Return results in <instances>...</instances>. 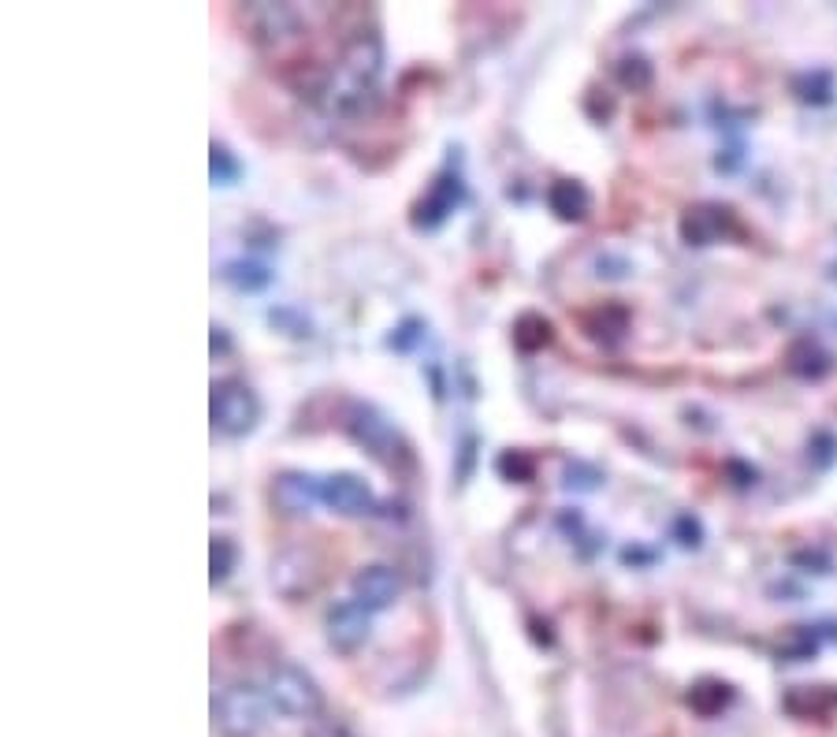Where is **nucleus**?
I'll list each match as a JSON object with an SVG mask.
<instances>
[{"label":"nucleus","instance_id":"obj_12","mask_svg":"<svg viewBox=\"0 0 837 737\" xmlns=\"http://www.w3.org/2000/svg\"><path fill=\"white\" fill-rule=\"evenodd\" d=\"M313 503H320V481L309 473H279L272 481V507L283 518H302L313 510Z\"/></svg>","mask_w":837,"mask_h":737},{"label":"nucleus","instance_id":"obj_4","mask_svg":"<svg viewBox=\"0 0 837 737\" xmlns=\"http://www.w3.org/2000/svg\"><path fill=\"white\" fill-rule=\"evenodd\" d=\"M346 432L362 444L365 450H369L377 462L383 466H398L406 458V444L403 436L395 432V424H391L383 414L377 410V406H365V403H354L351 414H346Z\"/></svg>","mask_w":837,"mask_h":737},{"label":"nucleus","instance_id":"obj_28","mask_svg":"<svg viewBox=\"0 0 837 737\" xmlns=\"http://www.w3.org/2000/svg\"><path fill=\"white\" fill-rule=\"evenodd\" d=\"M677 536H682V544H685V548H696V544H700V522H696V518H688V514H682V518H677Z\"/></svg>","mask_w":837,"mask_h":737},{"label":"nucleus","instance_id":"obj_29","mask_svg":"<svg viewBox=\"0 0 837 737\" xmlns=\"http://www.w3.org/2000/svg\"><path fill=\"white\" fill-rule=\"evenodd\" d=\"M726 470H730V473H734V476H737V481H734V484H740V488H748V484H756V470H752V466H740V462H730V466H726Z\"/></svg>","mask_w":837,"mask_h":737},{"label":"nucleus","instance_id":"obj_27","mask_svg":"<svg viewBox=\"0 0 837 737\" xmlns=\"http://www.w3.org/2000/svg\"><path fill=\"white\" fill-rule=\"evenodd\" d=\"M792 562L797 567H815V574H830V555L826 551H797Z\"/></svg>","mask_w":837,"mask_h":737},{"label":"nucleus","instance_id":"obj_5","mask_svg":"<svg viewBox=\"0 0 837 737\" xmlns=\"http://www.w3.org/2000/svg\"><path fill=\"white\" fill-rule=\"evenodd\" d=\"M272 588L283 600H305V596L317 593L320 577H325V559H320L313 548H302V544H294V548H283L272 559Z\"/></svg>","mask_w":837,"mask_h":737},{"label":"nucleus","instance_id":"obj_8","mask_svg":"<svg viewBox=\"0 0 837 737\" xmlns=\"http://www.w3.org/2000/svg\"><path fill=\"white\" fill-rule=\"evenodd\" d=\"M325 633H328V645L335 648V652L351 656L357 652V648L369 640L372 633V611H365L357 600H339L335 607L328 611L325 619Z\"/></svg>","mask_w":837,"mask_h":737},{"label":"nucleus","instance_id":"obj_6","mask_svg":"<svg viewBox=\"0 0 837 737\" xmlns=\"http://www.w3.org/2000/svg\"><path fill=\"white\" fill-rule=\"evenodd\" d=\"M261 421V398L242 380H220L213 384V424L224 436H246Z\"/></svg>","mask_w":837,"mask_h":737},{"label":"nucleus","instance_id":"obj_3","mask_svg":"<svg viewBox=\"0 0 837 737\" xmlns=\"http://www.w3.org/2000/svg\"><path fill=\"white\" fill-rule=\"evenodd\" d=\"M265 692H268V704L291 719H317L320 708H325L320 685L313 682V674L302 671L299 663H276L272 671H268Z\"/></svg>","mask_w":837,"mask_h":737},{"label":"nucleus","instance_id":"obj_23","mask_svg":"<svg viewBox=\"0 0 837 737\" xmlns=\"http://www.w3.org/2000/svg\"><path fill=\"white\" fill-rule=\"evenodd\" d=\"M693 708L696 711H703V715H711V711H719L722 704L730 700V685H719V682H708V685H700V689H693Z\"/></svg>","mask_w":837,"mask_h":737},{"label":"nucleus","instance_id":"obj_2","mask_svg":"<svg viewBox=\"0 0 837 737\" xmlns=\"http://www.w3.org/2000/svg\"><path fill=\"white\" fill-rule=\"evenodd\" d=\"M268 692H261L250 682H231L213 700L216 730L224 737H257L268 723Z\"/></svg>","mask_w":837,"mask_h":737},{"label":"nucleus","instance_id":"obj_7","mask_svg":"<svg viewBox=\"0 0 837 737\" xmlns=\"http://www.w3.org/2000/svg\"><path fill=\"white\" fill-rule=\"evenodd\" d=\"M242 20H246V27H250V34H254L257 46H265V49L287 46V41H294L299 38V30H302L299 12H294L291 4H268V0H261V4H246Z\"/></svg>","mask_w":837,"mask_h":737},{"label":"nucleus","instance_id":"obj_13","mask_svg":"<svg viewBox=\"0 0 837 737\" xmlns=\"http://www.w3.org/2000/svg\"><path fill=\"white\" fill-rule=\"evenodd\" d=\"M730 228V209L722 205H700V209H688L682 220V236L688 246H711L722 231Z\"/></svg>","mask_w":837,"mask_h":737},{"label":"nucleus","instance_id":"obj_10","mask_svg":"<svg viewBox=\"0 0 837 737\" xmlns=\"http://www.w3.org/2000/svg\"><path fill=\"white\" fill-rule=\"evenodd\" d=\"M398 593H403V577H398V570L383 567V562H372V567L357 570L351 581V600H357L372 614L388 611V607L398 600Z\"/></svg>","mask_w":837,"mask_h":737},{"label":"nucleus","instance_id":"obj_19","mask_svg":"<svg viewBox=\"0 0 837 737\" xmlns=\"http://www.w3.org/2000/svg\"><path fill=\"white\" fill-rule=\"evenodd\" d=\"M614 79L618 82H622L625 86V90H648V86H651V79H656V72H651V64H648V60H644V56H622V60H618V64H614Z\"/></svg>","mask_w":837,"mask_h":737},{"label":"nucleus","instance_id":"obj_1","mask_svg":"<svg viewBox=\"0 0 837 737\" xmlns=\"http://www.w3.org/2000/svg\"><path fill=\"white\" fill-rule=\"evenodd\" d=\"M383 75V41L377 30H357L343 46L335 67L328 72L320 98L331 116H362L365 105L377 93V82Z\"/></svg>","mask_w":837,"mask_h":737},{"label":"nucleus","instance_id":"obj_16","mask_svg":"<svg viewBox=\"0 0 837 737\" xmlns=\"http://www.w3.org/2000/svg\"><path fill=\"white\" fill-rule=\"evenodd\" d=\"M551 340H555V328H551V320L547 317L521 314L518 320H513V343H518V351H525V354L544 351Z\"/></svg>","mask_w":837,"mask_h":737},{"label":"nucleus","instance_id":"obj_11","mask_svg":"<svg viewBox=\"0 0 837 737\" xmlns=\"http://www.w3.org/2000/svg\"><path fill=\"white\" fill-rule=\"evenodd\" d=\"M461 198H466L461 176H458V171H443V176H435V183L429 187V194L417 202L414 224H417V228H429V231L440 228V224L461 205Z\"/></svg>","mask_w":837,"mask_h":737},{"label":"nucleus","instance_id":"obj_14","mask_svg":"<svg viewBox=\"0 0 837 737\" xmlns=\"http://www.w3.org/2000/svg\"><path fill=\"white\" fill-rule=\"evenodd\" d=\"M584 332L604 346H618L622 335L630 332V309L618 306V302H607V306H599L596 314L584 317Z\"/></svg>","mask_w":837,"mask_h":737},{"label":"nucleus","instance_id":"obj_18","mask_svg":"<svg viewBox=\"0 0 837 737\" xmlns=\"http://www.w3.org/2000/svg\"><path fill=\"white\" fill-rule=\"evenodd\" d=\"M789 369L797 372V377H823V372L830 369V358H826V354L819 351V343L800 340V343L789 351Z\"/></svg>","mask_w":837,"mask_h":737},{"label":"nucleus","instance_id":"obj_26","mask_svg":"<svg viewBox=\"0 0 837 737\" xmlns=\"http://www.w3.org/2000/svg\"><path fill=\"white\" fill-rule=\"evenodd\" d=\"M305 737H354V734L346 730L343 723H335V719H313Z\"/></svg>","mask_w":837,"mask_h":737},{"label":"nucleus","instance_id":"obj_25","mask_svg":"<svg viewBox=\"0 0 837 737\" xmlns=\"http://www.w3.org/2000/svg\"><path fill=\"white\" fill-rule=\"evenodd\" d=\"M599 470H592V466H584V462H570L566 466V484L570 488H581V492H592V488H599Z\"/></svg>","mask_w":837,"mask_h":737},{"label":"nucleus","instance_id":"obj_15","mask_svg":"<svg viewBox=\"0 0 837 737\" xmlns=\"http://www.w3.org/2000/svg\"><path fill=\"white\" fill-rule=\"evenodd\" d=\"M588 190H584L578 179H558V183L547 187V205L558 220H584L588 216Z\"/></svg>","mask_w":837,"mask_h":737},{"label":"nucleus","instance_id":"obj_24","mask_svg":"<svg viewBox=\"0 0 837 737\" xmlns=\"http://www.w3.org/2000/svg\"><path fill=\"white\" fill-rule=\"evenodd\" d=\"M239 161H234V153L228 150V145H216L213 142V183L220 187H231L234 179H239Z\"/></svg>","mask_w":837,"mask_h":737},{"label":"nucleus","instance_id":"obj_22","mask_svg":"<svg viewBox=\"0 0 837 737\" xmlns=\"http://www.w3.org/2000/svg\"><path fill=\"white\" fill-rule=\"evenodd\" d=\"M495 470H499L507 481H518V484H525V481H533V473H536V462L533 458L525 455V450H503L499 455V462H495Z\"/></svg>","mask_w":837,"mask_h":737},{"label":"nucleus","instance_id":"obj_21","mask_svg":"<svg viewBox=\"0 0 837 737\" xmlns=\"http://www.w3.org/2000/svg\"><path fill=\"white\" fill-rule=\"evenodd\" d=\"M208 559H213V570H208V577H213V585H224V581L231 577V570H234V559H239V551H234V544L228 541V536H213V551H208Z\"/></svg>","mask_w":837,"mask_h":737},{"label":"nucleus","instance_id":"obj_9","mask_svg":"<svg viewBox=\"0 0 837 737\" xmlns=\"http://www.w3.org/2000/svg\"><path fill=\"white\" fill-rule=\"evenodd\" d=\"M320 503H328V507L343 518H365V514L377 510V496H372V488L354 473L325 476V481H320Z\"/></svg>","mask_w":837,"mask_h":737},{"label":"nucleus","instance_id":"obj_17","mask_svg":"<svg viewBox=\"0 0 837 737\" xmlns=\"http://www.w3.org/2000/svg\"><path fill=\"white\" fill-rule=\"evenodd\" d=\"M220 276L231 283V288H239V291H261V288H268V283H272V272H268L265 265H257V262H228Z\"/></svg>","mask_w":837,"mask_h":737},{"label":"nucleus","instance_id":"obj_20","mask_svg":"<svg viewBox=\"0 0 837 737\" xmlns=\"http://www.w3.org/2000/svg\"><path fill=\"white\" fill-rule=\"evenodd\" d=\"M792 90H797L800 101H812V105H826L834 93V82L826 72H812V75H800L797 82H792Z\"/></svg>","mask_w":837,"mask_h":737}]
</instances>
